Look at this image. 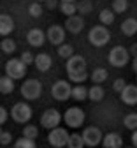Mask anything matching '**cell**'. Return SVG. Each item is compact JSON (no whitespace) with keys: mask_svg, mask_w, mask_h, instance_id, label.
<instances>
[{"mask_svg":"<svg viewBox=\"0 0 137 148\" xmlns=\"http://www.w3.org/2000/svg\"><path fill=\"white\" fill-rule=\"evenodd\" d=\"M12 141V134L7 132V131H2V134H0V143L2 145H9Z\"/></svg>","mask_w":137,"mask_h":148,"instance_id":"74e56055","label":"cell"},{"mask_svg":"<svg viewBox=\"0 0 137 148\" xmlns=\"http://www.w3.org/2000/svg\"><path fill=\"white\" fill-rule=\"evenodd\" d=\"M58 55H60L62 58H72L74 57V48L72 44H62V46H58Z\"/></svg>","mask_w":137,"mask_h":148,"instance_id":"f1b7e54d","label":"cell"},{"mask_svg":"<svg viewBox=\"0 0 137 148\" xmlns=\"http://www.w3.org/2000/svg\"><path fill=\"white\" fill-rule=\"evenodd\" d=\"M42 5H41V2H33V4H30V7H28V12H30V16L32 18H39L42 14Z\"/></svg>","mask_w":137,"mask_h":148,"instance_id":"836d02e7","label":"cell"},{"mask_svg":"<svg viewBox=\"0 0 137 148\" xmlns=\"http://www.w3.org/2000/svg\"><path fill=\"white\" fill-rule=\"evenodd\" d=\"M130 148H135V146H130Z\"/></svg>","mask_w":137,"mask_h":148,"instance_id":"bcb514c9","label":"cell"},{"mask_svg":"<svg viewBox=\"0 0 137 148\" xmlns=\"http://www.w3.org/2000/svg\"><path fill=\"white\" fill-rule=\"evenodd\" d=\"M86 145H85V139H83V134H77V132H74V134H70V138H69V145H67V148H85Z\"/></svg>","mask_w":137,"mask_h":148,"instance_id":"d4e9b609","label":"cell"},{"mask_svg":"<svg viewBox=\"0 0 137 148\" xmlns=\"http://www.w3.org/2000/svg\"><path fill=\"white\" fill-rule=\"evenodd\" d=\"M48 35V41L53 44V46H62L63 41H65V28L60 27V25H51L46 32Z\"/></svg>","mask_w":137,"mask_h":148,"instance_id":"8fae6325","label":"cell"},{"mask_svg":"<svg viewBox=\"0 0 137 148\" xmlns=\"http://www.w3.org/2000/svg\"><path fill=\"white\" fill-rule=\"evenodd\" d=\"M60 11L67 18H70V16H74L77 12V4L76 2H60Z\"/></svg>","mask_w":137,"mask_h":148,"instance_id":"484cf974","label":"cell"},{"mask_svg":"<svg viewBox=\"0 0 137 148\" xmlns=\"http://www.w3.org/2000/svg\"><path fill=\"white\" fill-rule=\"evenodd\" d=\"M83 139H85V145L90 146V148H95V146H99L102 145L104 141V134L99 127H86L85 131H83Z\"/></svg>","mask_w":137,"mask_h":148,"instance_id":"9c48e42d","label":"cell"},{"mask_svg":"<svg viewBox=\"0 0 137 148\" xmlns=\"http://www.w3.org/2000/svg\"><path fill=\"white\" fill-rule=\"evenodd\" d=\"M86 72V60L81 55H74L67 60V74H81Z\"/></svg>","mask_w":137,"mask_h":148,"instance_id":"7c38bea8","label":"cell"},{"mask_svg":"<svg viewBox=\"0 0 137 148\" xmlns=\"http://www.w3.org/2000/svg\"><path fill=\"white\" fill-rule=\"evenodd\" d=\"M14 148H37V145H35V141H32V139L21 138V139H16Z\"/></svg>","mask_w":137,"mask_h":148,"instance_id":"d6a6232c","label":"cell"},{"mask_svg":"<svg viewBox=\"0 0 137 148\" xmlns=\"http://www.w3.org/2000/svg\"><path fill=\"white\" fill-rule=\"evenodd\" d=\"M130 51L127 49V48H123V46H114L111 51H109V57H107V60H109V64L112 65V67H125L128 62H130Z\"/></svg>","mask_w":137,"mask_h":148,"instance_id":"7a4b0ae2","label":"cell"},{"mask_svg":"<svg viewBox=\"0 0 137 148\" xmlns=\"http://www.w3.org/2000/svg\"><path fill=\"white\" fill-rule=\"evenodd\" d=\"M130 139H132V143H134V146L137 148V131H134V132H132V138H130Z\"/></svg>","mask_w":137,"mask_h":148,"instance_id":"b9f144b4","label":"cell"},{"mask_svg":"<svg viewBox=\"0 0 137 148\" xmlns=\"http://www.w3.org/2000/svg\"><path fill=\"white\" fill-rule=\"evenodd\" d=\"M12 30H14V20L7 12H2V14H0V35L5 39Z\"/></svg>","mask_w":137,"mask_h":148,"instance_id":"2e32d148","label":"cell"},{"mask_svg":"<svg viewBox=\"0 0 137 148\" xmlns=\"http://www.w3.org/2000/svg\"><path fill=\"white\" fill-rule=\"evenodd\" d=\"M123 125L128 129V131H137V113H128L123 118Z\"/></svg>","mask_w":137,"mask_h":148,"instance_id":"4316f807","label":"cell"},{"mask_svg":"<svg viewBox=\"0 0 137 148\" xmlns=\"http://www.w3.org/2000/svg\"><path fill=\"white\" fill-rule=\"evenodd\" d=\"M121 34L127 37H132L137 34V20L135 18H127V20L121 23Z\"/></svg>","mask_w":137,"mask_h":148,"instance_id":"d6986e66","label":"cell"},{"mask_svg":"<svg viewBox=\"0 0 137 148\" xmlns=\"http://www.w3.org/2000/svg\"><path fill=\"white\" fill-rule=\"evenodd\" d=\"M51 64H53V60H51V57H49L48 53H41V55H37V57H35V67L41 71V72L49 71L51 69Z\"/></svg>","mask_w":137,"mask_h":148,"instance_id":"ac0fdd59","label":"cell"},{"mask_svg":"<svg viewBox=\"0 0 137 148\" xmlns=\"http://www.w3.org/2000/svg\"><path fill=\"white\" fill-rule=\"evenodd\" d=\"M102 146L104 148H123V138L118 132H109L104 136Z\"/></svg>","mask_w":137,"mask_h":148,"instance_id":"e0dca14e","label":"cell"},{"mask_svg":"<svg viewBox=\"0 0 137 148\" xmlns=\"http://www.w3.org/2000/svg\"><path fill=\"white\" fill-rule=\"evenodd\" d=\"M19 58L23 60V64H25V65H32V64H35V57H33L30 51H23Z\"/></svg>","mask_w":137,"mask_h":148,"instance_id":"8d00e7d4","label":"cell"},{"mask_svg":"<svg viewBox=\"0 0 137 148\" xmlns=\"http://www.w3.org/2000/svg\"><path fill=\"white\" fill-rule=\"evenodd\" d=\"M88 41L95 48H102V46H106L111 41V32L104 25H97V27H93L88 32Z\"/></svg>","mask_w":137,"mask_h":148,"instance_id":"6da1fadb","label":"cell"},{"mask_svg":"<svg viewBox=\"0 0 137 148\" xmlns=\"http://www.w3.org/2000/svg\"><path fill=\"white\" fill-rule=\"evenodd\" d=\"M127 9H128V0H112L114 14H123Z\"/></svg>","mask_w":137,"mask_h":148,"instance_id":"f546056e","label":"cell"},{"mask_svg":"<svg viewBox=\"0 0 137 148\" xmlns=\"http://www.w3.org/2000/svg\"><path fill=\"white\" fill-rule=\"evenodd\" d=\"M0 92H2L4 95L12 94L14 92V79L9 78V76H2L0 78Z\"/></svg>","mask_w":137,"mask_h":148,"instance_id":"603a6c76","label":"cell"},{"mask_svg":"<svg viewBox=\"0 0 137 148\" xmlns=\"http://www.w3.org/2000/svg\"><path fill=\"white\" fill-rule=\"evenodd\" d=\"M128 51H130V55H132V57L135 58V57H137V44H132V48H130Z\"/></svg>","mask_w":137,"mask_h":148,"instance_id":"60d3db41","label":"cell"},{"mask_svg":"<svg viewBox=\"0 0 137 148\" xmlns=\"http://www.w3.org/2000/svg\"><path fill=\"white\" fill-rule=\"evenodd\" d=\"M69 138H70V134L67 132V129L56 127V129H53V131H49V134H48V143H49L53 148H63V146L69 145Z\"/></svg>","mask_w":137,"mask_h":148,"instance_id":"5b68a950","label":"cell"},{"mask_svg":"<svg viewBox=\"0 0 137 148\" xmlns=\"http://www.w3.org/2000/svg\"><path fill=\"white\" fill-rule=\"evenodd\" d=\"M112 88H114V92H118V94H121V92L127 88V81H125L123 78L114 79V83H112Z\"/></svg>","mask_w":137,"mask_h":148,"instance_id":"e575fe53","label":"cell"},{"mask_svg":"<svg viewBox=\"0 0 137 148\" xmlns=\"http://www.w3.org/2000/svg\"><path fill=\"white\" fill-rule=\"evenodd\" d=\"M21 95L25 97V101H35L42 95V83L37 79H27L21 85Z\"/></svg>","mask_w":137,"mask_h":148,"instance_id":"3957f363","label":"cell"},{"mask_svg":"<svg viewBox=\"0 0 137 148\" xmlns=\"http://www.w3.org/2000/svg\"><path fill=\"white\" fill-rule=\"evenodd\" d=\"M37 136H39V129L35 125H25V129H23V138L33 141V139H37Z\"/></svg>","mask_w":137,"mask_h":148,"instance_id":"4dcf8cb0","label":"cell"},{"mask_svg":"<svg viewBox=\"0 0 137 148\" xmlns=\"http://www.w3.org/2000/svg\"><path fill=\"white\" fill-rule=\"evenodd\" d=\"M88 94H90V88H86L85 85H76L72 88V99L76 101H86L88 99Z\"/></svg>","mask_w":137,"mask_h":148,"instance_id":"7402d4cb","label":"cell"},{"mask_svg":"<svg viewBox=\"0 0 137 148\" xmlns=\"http://www.w3.org/2000/svg\"><path fill=\"white\" fill-rule=\"evenodd\" d=\"M120 99L127 106H135L137 104V85H127V88L120 94Z\"/></svg>","mask_w":137,"mask_h":148,"instance_id":"5bb4252c","label":"cell"},{"mask_svg":"<svg viewBox=\"0 0 137 148\" xmlns=\"http://www.w3.org/2000/svg\"><path fill=\"white\" fill-rule=\"evenodd\" d=\"M132 69H134V72L137 74V57H135V58L132 60Z\"/></svg>","mask_w":137,"mask_h":148,"instance_id":"7bdbcfd3","label":"cell"},{"mask_svg":"<svg viewBox=\"0 0 137 148\" xmlns=\"http://www.w3.org/2000/svg\"><path fill=\"white\" fill-rule=\"evenodd\" d=\"M65 27H67V32L70 34H79L83 28H85V20H83V16L79 14H74L70 18H67V21H65Z\"/></svg>","mask_w":137,"mask_h":148,"instance_id":"9a60e30c","label":"cell"},{"mask_svg":"<svg viewBox=\"0 0 137 148\" xmlns=\"http://www.w3.org/2000/svg\"><path fill=\"white\" fill-rule=\"evenodd\" d=\"M27 67L28 65H25L21 58H11L5 64V76L12 79H23L27 74Z\"/></svg>","mask_w":137,"mask_h":148,"instance_id":"277c9868","label":"cell"},{"mask_svg":"<svg viewBox=\"0 0 137 148\" xmlns=\"http://www.w3.org/2000/svg\"><path fill=\"white\" fill-rule=\"evenodd\" d=\"M72 88L74 86H70V83L67 79H58L51 86V95H53V99L60 101V102L62 101H67V99L72 97Z\"/></svg>","mask_w":137,"mask_h":148,"instance_id":"8992f818","label":"cell"},{"mask_svg":"<svg viewBox=\"0 0 137 148\" xmlns=\"http://www.w3.org/2000/svg\"><path fill=\"white\" fill-rule=\"evenodd\" d=\"M67 78L70 83H79L83 85L86 79H88V72H81V74H67Z\"/></svg>","mask_w":137,"mask_h":148,"instance_id":"1f68e13d","label":"cell"},{"mask_svg":"<svg viewBox=\"0 0 137 148\" xmlns=\"http://www.w3.org/2000/svg\"><path fill=\"white\" fill-rule=\"evenodd\" d=\"M63 120V116L60 115V111L58 109H46L42 116H41V125L44 129H49V131H53V129H56L58 125H60V122Z\"/></svg>","mask_w":137,"mask_h":148,"instance_id":"30bf717a","label":"cell"},{"mask_svg":"<svg viewBox=\"0 0 137 148\" xmlns=\"http://www.w3.org/2000/svg\"><path fill=\"white\" fill-rule=\"evenodd\" d=\"M7 118H9V113H7V109L5 108H0V123H5L7 122Z\"/></svg>","mask_w":137,"mask_h":148,"instance_id":"f35d334b","label":"cell"},{"mask_svg":"<svg viewBox=\"0 0 137 148\" xmlns=\"http://www.w3.org/2000/svg\"><path fill=\"white\" fill-rule=\"evenodd\" d=\"M88 99H91L93 102H100L104 99V88L100 85H93L90 88V94H88Z\"/></svg>","mask_w":137,"mask_h":148,"instance_id":"cb8c5ba5","label":"cell"},{"mask_svg":"<svg viewBox=\"0 0 137 148\" xmlns=\"http://www.w3.org/2000/svg\"><path fill=\"white\" fill-rule=\"evenodd\" d=\"M63 120L67 123V127L70 129H77V127H81L85 123V111L81 108H77V106H72L65 111V115H63Z\"/></svg>","mask_w":137,"mask_h":148,"instance_id":"52a82bcc","label":"cell"},{"mask_svg":"<svg viewBox=\"0 0 137 148\" xmlns=\"http://www.w3.org/2000/svg\"><path fill=\"white\" fill-rule=\"evenodd\" d=\"M77 11H79L81 14L91 12V2H90V0H83L81 4H77Z\"/></svg>","mask_w":137,"mask_h":148,"instance_id":"d590c367","label":"cell"},{"mask_svg":"<svg viewBox=\"0 0 137 148\" xmlns=\"http://www.w3.org/2000/svg\"><path fill=\"white\" fill-rule=\"evenodd\" d=\"M60 2H76V0H60Z\"/></svg>","mask_w":137,"mask_h":148,"instance_id":"ee69618b","label":"cell"},{"mask_svg":"<svg viewBox=\"0 0 137 148\" xmlns=\"http://www.w3.org/2000/svg\"><path fill=\"white\" fill-rule=\"evenodd\" d=\"M114 18H116V14H114V11H112V9H102V11L99 12L100 25H104V27L112 25V23H114Z\"/></svg>","mask_w":137,"mask_h":148,"instance_id":"44dd1931","label":"cell"},{"mask_svg":"<svg viewBox=\"0 0 137 148\" xmlns=\"http://www.w3.org/2000/svg\"><path fill=\"white\" fill-rule=\"evenodd\" d=\"M0 48H2L4 53L7 55H12L16 51V42L12 39H9V37H5V39H2V42H0Z\"/></svg>","mask_w":137,"mask_h":148,"instance_id":"83f0119b","label":"cell"},{"mask_svg":"<svg viewBox=\"0 0 137 148\" xmlns=\"http://www.w3.org/2000/svg\"><path fill=\"white\" fill-rule=\"evenodd\" d=\"M11 116L16 123H27L32 118V108L27 102H16L11 109Z\"/></svg>","mask_w":137,"mask_h":148,"instance_id":"ba28073f","label":"cell"},{"mask_svg":"<svg viewBox=\"0 0 137 148\" xmlns=\"http://www.w3.org/2000/svg\"><path fill=\"white\" fill-rule=\"evenodd\" d=\"M90 78H91V81H93L95 85H100V83H104V81L109 78V72H107V69H104V67H97V69H93V72L90 74Z\"/></svg>","mask_w":137,"mask_h":148,"instance_id":"ffe728a7","label":"cell"},{"mask_svg":"<svg viewBox=\"0 0 137 148\" xmlns=\"http://www.w3.org/2000/svg\"><path fill=\"white\" fill-rule=\"evenodd\" d=\"M46 39H48V35H46L41 28H32V30L27 34V41H28V44L33 46V48H41V46L46 42Z\"/></svg>","mask_w":137,"mask_h":148,"instance_id":"4fadbf2b","label":"cell"},{"mask_svg":"<svg viewBox=\"0 0 137 148\" xmlns=\"http://www.w3.org/2000/svg\"><path fill=\"white\" fill-rule=\"evenodd\" d=\"M37 2H48V0H37Z\"/></svg>","mask_w":137,"mask_h":148,"instance_id":"f6af8a7d","label":"cell"},{"mask_svg":"<svg viewBox=\"0 0 137 148\" xmlns=\"http://www.w3.org/2000/svg\"><path fill=\"white\" fill-rule=\"evenodd\" d=\"M56 7H60V2H58V0H48L46 2V9H49V11L56 9Z\"/></svg>","mask_w":137,"mask_h":148,"instance_id":"ab89813d","label":"cell"}]
</instances>
